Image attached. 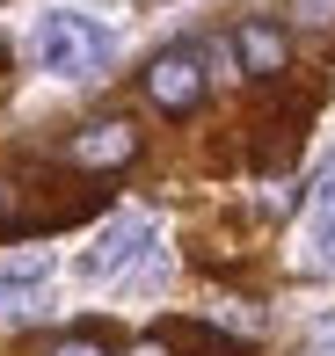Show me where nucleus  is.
I'll list each match as a JSON object with an SVG mask.
<instances>
[{"mask_svg": "<svg viewBox=\"0 0 335 356\" xmlns=\"http://www.w3.org/2000/svg\"><path fill=\"white\" fill-rule=\"evenodd\" d=\"M29 51H37V66L59 73V80H95L109 66V51H117V37H109L95 15H81V8H52V15H37V29H29Z\"/></svg>", "mask_w": 335, "mask_h": 356, "instance_id": "obj_1", "label": "nucleus"}, {"mask_svg": "<svg viewBox=\"0 0 335 356\" xmlns=\"http://www.w3.org/2000/svg\"><path fill=\"white\" fill-rule=\"evenodd\" d=\"M146 248H153V225H146V218H109V225H102V240L81 254V277H88V284H117Z\"/></svg>", "mask_w": 335, "mask_h": 356, "instance_id": "obj_2", "label": "nucleus"}, {"mask_svg": "<svg viewBox=\"0 0 335 356\" xmlns=\"http://www.w3.org/2000/svg\"><path fill=\"white\" fill-rule=\"evenodd\" d=\"M146 95L161 109H175V117L197 109V95H204V51H189V44H182V51H161L146 66Z\"/></svg>", "mask_w": 335, "mask_h": 356, "instance_id": "obj_3", "label": "nucleus"}, {"mask_svg": "<svg viewBox=\"0 0 335 356\" xmlns=\"http://www.w3.org/2000/svg\"><path fill=\"white\" fill-rule=\"evenodd\" d=\"M132 153H139L132 124H88V131H73V160L81 168H124Z\"/></svg>", "mask_w": 335, "mask_h": 356, "instance_id": "obj_4", "label": "nucleus"}, {"mask_svg": "<svg viewBox=\"0 0 335 356\" xmlns=\"http://www.w3.org/2000/svg\"><path fill=\"white\" fill-rule=\"evenodd\" d=\"M52 284V248H8L0 254V291H37Z\"/></svg>", "mask_w": 335, "mask_h": 356, "instance_id": "obj_5", "label": "nucleus"}, {"mask_svg": "<svg viewBox=\"0 0 335 356\" xmlns=\"http://www.w3.org/2000/svg\"><path fill=\"white\" fill-rule=\"evenodd\" d=\"M233 51H241L248 73H277V66H284V37H277L270 22H248L241 37H233Z\"/></svg>", "mask_w": 335, "mask_h": 356, "instance_id": "obj_6", "label": "nucleus"}, {"mask_svg": "<svg viewBox=\"0 0 335 356\" xmlns=\"http://www.w3.org/2000/svg\"><path fill=\"white\" fill-rule=\"evenodd\" d=\"M313 225H321V240L335 233V160L313 175Z\"/></svg>", "mask_w": 335, "mask_h": 356, "instance_id": "obj_7", "label": "nucleus"}, {"mask_svg": "<svg viewBox=\"0 0 335 356\" xmlns=\"http://www.w3.org/2000/svg\"><path fill=\"white\" fill-rule=\"evenodd\" d=\"M299 22H335V0H292Z\"/></svg>", "mask_w": 335, "mask_h": 356, "instance_id": "obj_8", "label": "nucleus"}, {"mask_svg": "<svg viewBox=\"0 0 335 356\" xmlns=\"http://www.w3.org/2000/svg\"><path fill=\"white\" fill-rule=\"evenodd\" d=\"M292 204H299V197H292V182H277V189H263V211H292Z\"/></svg>", "mask_w": 335, "mask_h": 356, "instance_id": "obj_9", "label": "nucleus"}, {"mask_svg": "<svg viewBox=\"0 0 335 356\" xmlns=\"http://www.w3.org/2000/svg\"><path fill=\"white\" fill-rule=\"evenodd\" d=\"M313 356H335V313L321 320V327H313Z\"/></svg>", "mask_w": 335, "mask_h": 356, "instance_id": "obj_10", "label": "nucleus"}, {"mask_svg": "<svg viewBox=\"0 0 335 356\" xmlns=\"http://www.w3.org/2000/svg\"><path fill=\"white\" fill-rule=\"evenodd\" d=\"M52 356H102V342H59Z\"/></svg>", "mask_w": 335, "mask_h": 356, "instance_id": "obj_11", "label": "nucleus"}, {"mask_svg": "<svg viewBox=\"0 0 335 356\" xmlns=\"http://www.w3.org/2000/svg\"><path fill=\"white\" fill-rule=\"evenodd\" d=\"M8 218H15V189L0 182V225H8Z\"/></svg>", "mask_w": 335, "mask_h": 356, "instance_id": "obj_12", "label": "nucleus"}, {"mask_svg": "<svg viewBox=\"0 0 335 356\" xmlns=\"http://www.w3.org/2000/svg\"><path fill=\"white\" fill-rule=\"evenodd\" d=\"M132 356H168V349H161V342H139V349H132Z\"/></svg>", "mask_w": 335, "mask_h": 356, "instance_id": "obj_13", "label": "nucleus"}, {"mask_svg": "<svg viewBox=\"0 0 335 356\" xmlns=\"http://www.w3.org/2000/svg\"><path fill=\"white\" fill-rule=\"evenodd\" d=\"M328 240H335V233H328ZM328 254H335V248H328Z\"/></svg>", "mask_w": 335, "mask_h": 356, "instance_id": "obj_14", "label": "nucleus"}]
</instances>
